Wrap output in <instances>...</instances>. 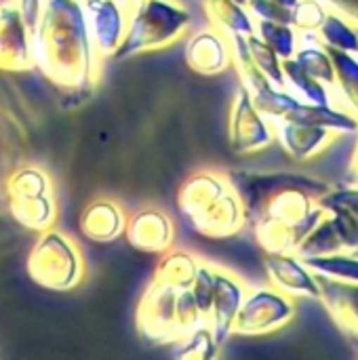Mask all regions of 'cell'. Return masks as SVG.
Instances as JSON below:
<instances>
[{
	"label": "cell",
	"mask_w": 358,
	"mask_h": 360,
	"mask_svg": "<svg viewBox=\"0 0 358 360\" xmlns=\"http://www.w3.org/2000/svg\"><path fill=\"white\" fill-rule=\"evenodd\" d=\"M25 23L36 70L61 93H91L103 59L93 44L82 0H44Z\"/></svg>",
	"instance_id": "1"
},
{
	"label": "cell",
	"mask_w": 358,
	"mask_h": 360,
	"mask_svg": "<svg viewBox=\"0 0 358 360\" xmlns=\"http://www.w3.org/2000/svg\"><path fill=\"white\" fill-rule=\"evenodd\" d=\"M177 209L194 232L213 240L236 236L249 224V213L228 173L215 169H200L184 179Z\"/></svg>",
	"instance_id": "2"
},
{
	"label": "cell",
	"mask_w": 358,
	"mask_h": 360,
	"mask_svg": "<svg viewBox=\"0 0 358 360\" xmlns=\"http://www.w3.org/2000/svg\"><path fill=\"white\" fill-rule=\"evenodd\" d=\"M323 215L319 196L304 188H287L274 194L251 221L255 243L264 253H295Z\"/></svg>",
	"instance_id": "3"
},
{
	"label": "cell",
	"mask_w": 358,
	"mask_h": 360,
	"mask_svg": "<svg viewBox=\"0 0 358 360\" xmlns=\"http://www.w3.org/2000/svg\"><path fill=\"white\" fill-rule=\"evenodd\" d=\"M32 283L53 293H68L84 281V257L72 236L49 228L38 232L25 262Z\"/></svg>",
	"instance_id": "4"
},
{
	"label": "cell",
	"mask_w": 358,
	"mask_h": 360,
	"mask_svg": "<svg viewBox=\"0 0 358 360\" xmlns=\"http://www.w3.org/2000/svg\"><path fill=\"white\" fill-rule=\"evenodd\" d=\"M190 19V11L175 0H148L129 19L114 59H129L177 42L188 32Z\"/></svg>",
	"instance_id": "5"
},
{
	"label": "cell",
	"mask_w": 358,
	"mask_h": 360,
	"mask_svg": "<svg viewBox=\"0 0 358 360\" xmlns=\"http://www.w3.org/2000/svg\"><path fill=\"white\" fill-rule=\"evenodd\" d=\"M4 188L8 213L21 228L30 232L55 228L59 207L53 179L44 169L36 165H23L8 175Z\"/></svg>",
	"instance_id": "6"
},
{
	"label": "cell",
	"mask_w": 358,
	"mask_h": 360,
	"mask_svg": "<svg viewBox=\"0 0 358 360\" xmlns=\"http://www.w3.org/2000/svg\"><path fill=\"white\" fill-rule=\"evenodd\" d=\"M179 295L181 291L154 278L150 281L135 310V327L141 342L148 346H175L184 338L179 323Z\"/></svg>",
	"instance_id": "7"
},
{
	"label": "cell",
	"mask_w": 358,
	"mask_h": 360,
	"mask_svg": "<svg viewBox=\"0 0 358 360\" xmlns=\"http://www.w3.org/2000/svg\"><path fill=\"white\" fill-rule=\"evenodd\" d=\"M226 173H228V179L236 188V192H238V196H241V200L249 213V221H253L257 217L262 207L274 194H279L287 188H304L319 198L331 190L329 184L321 181L317 177L304 175V173H289V171L257 173V171H245V169H232Z\"/></svg>",
	"instance_id": "8"
},
{
	"label": "cell",
	"mask_w": 358,
	"mask_h": 360,
	"mask_svg": "<svg viewBox=\"0 0 358 360\" xmlns=\"http://www.w3.org/2000/svg\"><path fill=\"white\" fill-rule=\"evenodd\" d=\"M293 316H295V306L289 295L276 291L274 287L247 289V295L232 325V335H241V338L268 335L289 325Z\"/></svg>",
	"instance_id": "9"
},
{
	"label": "cell",
	"mask_w": 358,
	"mask_h": 360,
	"mask_svg": "<svg viewBox=\"0 0 358 360\" xmlns=\"http://www.w3.org/2000/svg\"><path fill=\"white\" fill-rule=\"evenodd\" d=\"M274 129L270 120L255 108L249 91L238 86L228 114V143L236 154H253L270 146Z\"/></svg>",
	"instance_id": "10"
},
{
	"label": "cell",
	"mask_w": 358,
	"mask_h": 360,
	"mask_svg": "<svg viewBox=\"0 0 358 360\" xmlns=\"http://www.w3.org/2000/svg\"><path fill=\"white\" fill-rule=\"evenodd\" d=\"M36 70L30 30L17 0L0 2V72L25 74Z\"/></svg>",
	"instance_id": "11"
},
{
	"label": "cell",
	"mask_w": 358,
	"mask_h": 360,
	"mask_svg": "<svg viewBox=\"0 0 358 360\" xmlns=\"http://www.w3.org/2000/svg\"><path fill=\"white\" fill-rule=\"evenodd\" d=\"M264 270L270 287L289 297H321L319 276L295 253H266Z\"/></svg>",
	"instance_id": "12"
},
{
	"label": "cell",
	"mask_w": 358,
	"mask_h": 360,
	"mask_svg": "<svg viewBox=\"0 0 358 360\" xmlns=\"http://www.w3.org/2000/svg\"><path fill=\"white\" fill-rule=\"evenodd\" d=\"M124 236L129 245L141 253H165L173 247V219L158 207H141L127 219Z\"/></svg>",
	"instance_id": "13"
},
{
	"label": "cell",
	"mask_w": 358,
	"mask_h": 360,
	"mask_svg": "<svg viewBox=\"0 0 358 360\" xmlns=\"http://www.w3.org/2000/svg\"><path fill=\"white\" fill-rule=\"evenodd\" d=\"M84 15L89 32L99 57L106 61L116 55L122 44L129 19L114 0H84Z\"/></svg>",
	"instance_id": "14"
},
{
	"label": "cell",
	"mask_w": 358,
	"mask_h": 360,
	"mask_svg": "<svg viewBox=\"0 0 358 360\" xmlns=\"http://www.w3.org/2000/svg\"><path fill=\"white\" fill-rule=\"evenodd\" d=\"M317 276L321 287L319 302L325 306L340 333L358 348V283L335 281L321 274Z\"/></svg>",
	"instance_id": "15"
},
{
	"label": "cell",
	"mask_w": 358,
	"mask_h": 360,
	"mask_svg": "<svg viewBox=\"0 0 358 360\" xmlns=\"http://www.w3.org/2000/svg\"><path fill=\"white\" fill-rule=\"evenodd\" d=\"M245 295H247V287L243 285V281L236 274L215 266V293H213L209 325L219 346H224L232 335V325L236 321Z\"/></svg>",
	"instance_id": "16"
},
{
	"label": "cell",
	"mask_w": 358,
	"mask_h": 360,
	"mask_svg": "<svg viewBox=\"0 0 358 360\" xmlns=\"http://www.w3.org/2000/svg\"><path fill=\"white\" fill-rule=\"evenodd\" d=\"M184 55L188 68L200 76L222 74L232 63V49L228 36L211 25L190 36Z\"/></svg>",
	"instance_id": "17"
},
{
	"label": "cell",
	"mask_w": 358,
	"mask_h": 360,
	"mask_svg": "<svg viewBox=\"0 0 358 360\" xmlns=\"http://www.w3.org/2000/svg\"><path fill=\"white\" fill-rule=\"evenodd\" d=\"M127 219L129 215L124 213L120 202L112 198H95L82 209L78 226L82 236L91 243L108 245L124 234Z\"/></svg>",
	"instance_id": "18"
},
{
	"label": "cell",
	"mask_w": 358,
	"mask_h": 360,
	"mask_svg": "<svg viewBox=\"0 0 358 360\" xmlns=\"http://www.w3.org/2000/svg\"><path fill=\"white\" fill-rule=\"evenodd\" d=\"M274 129V137L285 148V152L295 160H310L325 152L335 137L338 131L314 127V124H298V122H270Z\"/></svg>",
	"instance_id": "19"
},
{
	"label": "cell",
	"mask_w": 358,
	"mask_h": 360,
	"mask_svg": "<svg viewBox=\"0 0 358 360\" xmlns=\"http://www.w3.org/2000/svg\"><path fill=\"white\" fill-rule=\"evenodd\" d=\"M205 17L211 27L224 32L226 36H249L255 32V21L251 11L236 0H200Z\"/></svg>",
	"instance_id": "20"
},
{
	"label": "cell",
	"mask_w": 358,
	"mask_h": 360,
	"mask_svg": "<svg viewBox=\"0 0 358 360\" xmlns=\"http://www.w3.org/2000/svg\"><path fill=\"white\" fill-rule=\"evenodd\" d=\"M198 266H200V259L196 255L184 249H169L160 253V259L156 264L152 278L177 291H186V289H192Z\"/></svg>",
	"instance_id": "21"
},
{
	"label": "cell",
	"mask_w": 358,
	"mask_h": 360,
	"mask_svg": "<svg viewBox=\"0 0 358 360\" xmlns=\"http://www.w3.org/2000/svg\"><path fill=\"white\" fill-rule=\"evenodd\" d=\"M342 251H346L342 234H340L333 217L325 211L323 219L304 238V243L298 247L295 255L306 259V257H319V255H333V253H342Z\"/></svg>",
	"instance_id": "22"
},
{
	"label": "cell",
	"mask_w": 358,
	"mask_h": 360,
	"mask_svg": "<svg viewBox=\"0 0 358 360\" xmlns=\"http://www.w3.org/2000/svg\"><path fill=\"white\" fill-rule=\"evenodd\" d=\"M335 65V91L344 97L348 110L358 118V57L352 53L329 49Z\"/></svg>",
	"instance_id": "23"
},
{
	"label": "cell",
	"mask_w": 358,
	"mask_h": 360,
	"mask_svg": "<svg viewBox=\"0 0 358 360\" xmlns=\"http://www.w3.org/2000/svg\"><path fill=\"white\" fill-rule=\"evenodd\" d=\"M317 36L323 46L358 55V27L335 11H327L325 21L319 27Z\"/></svg>",
	"instance_id": "24"
},
{
	"label": "cell",
	"mask_w": 358,
	"mask_h": 360,
	"mask_svg": "<svg viewBox=\"0 0 358 360\" xmlns=\"http://www.w3.org/2000/svg\"><path fill=\"white\" fill-rule=\"evenodd\" d=\"M293 59L308 72L312 74L317 80H321L325 86L335 89V65L333 59L327 51V46H323L319 42V36L312 44H302L298 46Z\"/></svg>",
	"instance_id": "25"
},
{
	"label": "cell",
	"mask_w": 358,
	"mask_h": 360,
	"mask_svg": "<svg viewBox=\"0 0 358 360\" xmlns=\"http://www.w3.org/2000/svg\"><path fill=\"white\" fill-rule=\"evenodd\" d=\"M283 72H285L289 89H295L302 99L312 101V103H331L329 101V86H325L312 74H308L293 57L283 59Z\"/></svg>",
	"instance_id": "26"
},
{
	"label": "cell",
	"mask_w": 358,
	"mask_h": 360,
	"mask_svg": "<svg viewBox=\"0 0 358 360\" xmlns=\"http://www.w3.org/2000/svg\"><path fill=\"white\" fill-rule=\"evenodd\" d=\"M306 266L327 278L346 281V283H358V257L342 251L333 255H319V257H306Z\"/></svg>",
	"instance_id": "27"
},
{
	"label": "cell",
	"mask_w": 358,
	"mask_h": 360,
	"mask_svg": "<svg viewBox=\"0 0 358 360\" xmlns=\"http://www.w3.org/2000/svg\"><path fill=\"white\" fill-rule=\"evenodd\" d=\"M255 34L272 46L281 59H289L295 55L300 46L298 30L289 23H279V21H268V19H257L255 21Z\"/></svg>",
	"instance_id": "28"
},
{
	"label": "cell",
	"mask_w": 358,
	"mask_h": 360,
	"mask_svg": "<svg viewBox=\"0 0 358 360\" xmlns=\"http://www.w3.org/2000/svg\"><path fill=\"white\" fill-rule=\"evenodd\" d=\"M217 350L219 344L215 340L211 325H200L175 344L173 354L184 360H209L217 354Z\"/></svg>",
	"instance_id": "29"
},
{
	"label": "cell",
	"mask_w": 358,
	"mask_h": 360,
	"mask_svg": "<svg viewBox=\"0 0 358 360\" xmlns=\"http://www.w3.org/2000/svg\"><path fill=\"white\" fill-rule=\"evenodd\" d=\"M247 44H249V51H251V57L253 61L257 63V68L279 86V89H289L287 84V78H285V72H283V59L279 57V53L268 46L255 32L247 36ZM291 91V89H289Z\"/></svg>",
	"instance_id": "30"
},
{
	"label": "cell",
	"mask_w": 358,
	"mask_h": 360,
	"mask_svg": "<svg viewBox=\"0 0 358 360\" xmlns=\"http://www.w3.org/2000/svg\"><path fill=\"white\" fill-rule=\"evenodd\" d=\"M327 15L323 0H298L291 8V25L302 34H317Z\"/></svg>",
	"instance_id": "31"
},
{
	"label": "cell",
	"mask_w": 358,
	"mask_h": 360,
	"mask_svg": "<svg viewBox=\"0 0 358 360\" xmlns=\"http://www.w3.org/2000/svg\"><path fill=\"white\" fill-rule=\"evenodd\" d=\"M213 293H215V266L200 262L194 285H192V295H194L203 316L207 319V323H209L211 308H213Z\"/></svg>",
	"instance_id": "32"
},
{
	"label": "cell",
	"mask_w": 358,
	"mask_h": 360,
	"mask_svg": "<svg viewBox=\"0 0 358 360\" xmlns=\"http://www.w3.org/2000/svg\"><path fill=\"white\" fill-rule=\"evenodd\" d=\"M247 8L251 11V15L255 19H268V21H279V23L291 25V8L293 6H285L274 0H249Z\"/></svg>",
	"instance_id": "33"
},
{
	"label": "cell",
	"mask_w": 358,
	"mask_h": 360,
	"mask_svg": "<svg viewBox=\"0 0 358 360\" xmlns=\"http://www.w3.org/2000/svg\"><path fill=\"white\" fill-rule=\"evenodd\" d=\"M321 202H335L346 207L352 215L358 217V188L357 186H340V188H331L325 196L319 198Z\"/></svg>",
	"instance_id": "34"
},
{
	"label": "cell",
	"mask_w": 358,
	"mask_h": 360,
	"mask_svg": "<svg viewBox=\"0 0 358 360\" xmlns=\"http://www.w3.org/2000/svg\"><path fill=\"white\" fill-rule=\"evenodd\" d=\"M331 11L340 13L352 25L358 27V0H323Z\"/></svg>",
	"instance_id": "35"
},
{
	"label": "cell",
	"mask_w": 358,
	"mask_h": 360,
	"mask_svg": "<svg viewBox=\"0 0 358 360\" xmlns=\"http://www.w3.org/2000/svg\"><path fill=\"white\" fill-rule=\"evenodd\" d=\"M344 184H346V186H357L358 188V131H357L354 152H352V158H350V165H348V173H346Z\"/></svg>",
	"instance_id": "36"
},
{
	"label": "cell",
	"mask_w": 358,
	"mask_h": 360,
	"mask_svg": "<svg viewBox=\"0 0 358 360\" xmlns=\"http://www.w3.org/2000/svg\"><path fill=\"white\" fill-rule=\"evenodd\" d=\"M114 2L120 6V11L124 13V17H127V19H131V17H133V15L143 6L148 0H114Z\"/></svg>",
	"instance_id": "37"
},
{
	"label": "cell",
	"mask_w": 358,
	"mask_h": 360,
	"mask_svg": "<svg viewBox=\"0 0 358 360\" xmlns=\"http://www.w3.org/2000/svg\"><path fill=\"white\" fill-rule=\"evenodd\" d=\"M274 2L285 4V6H293V4H298V0H274Z\"/></svg>",
	"instance_id": "38"
},
{
	"label": "cell",
	"mask_w": 358,
	"mask_h": 360,
	"mask_svg": "<svg viewBox=\"0 0 358 360\" xmlns=\"http://www.w3.org/2000/svg\"><path fill=\"white\" fill-rule=\"evenodd\" d=\"M236 2H241V4H245V6H247V2H249V0H236Z\"/></svg>",
	"instance_id": "39"
},
{
	"label": "cell",
	"mask_w": 358,
	"mask_h": 360,
	"mask_svg": "<svg viewBox=\"0 0 358 360\" xmlns=\"http://www.w3.org/2000/svg\"><path fill=\"white\" fill-rule=\"evenodd\" d=\"M352 255H357V257H358V249H357V251H352Z\"/></svg>",
	"instance_id": "40"
}]
</instances>
